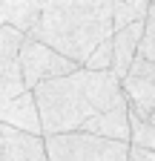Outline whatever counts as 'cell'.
Returning <instances> with one entry per match:
<instances>
[{"label": "cell", "mask_w": 155, "mask_h": 161, "mask_svg": "<svg viewBox=\"0 0 155 161\" xmlns=\"http://www.w3.org/2000/svg\"><path fill=\"white\" fill-rule=\"evenodd\" d=\"M35 101L40 107L46 138L75 135L92 118L129 104L124 80H118L112 72H89V69H78L75 75L40 84L35 89Z\"/></svg>", "instance_id": "6da1fadb"}, {"label": "cell", "mask_w": 155, "mask_h": 161, "mask_svg": "<svg viewBox=\"0 0 155 161\" xmlns=\"http://www.w3.org/2000/svg\"><path fill=\"white\" fill-rule=\"evenodd\" d=\"M115 35V0H46L43 14L32 29V40L52 46L83 69L104 40Z\"/></svg>", "instance_id": "7a4b0ae2"}, {"label": "cell", "mask_w": 155, "mask_h": 161, "mask_svg": "<svg viewBox=\"0 0 155 161\" xmlns=\"http://www.w3.org/2000/svg\"><path fill=\"white\" fill-rule=\"evenodd\" d=\"M49 161H132L129 144L118 141H104L95 135H52L46 138Z\"/></svg>", "instance_id": "3957f363"}, {"label": "cell", "mask_w": 155, "mask_h": 161, "mask_svg": "<svg viewBox=\"0 0 155 161\" xmlns=\"http://www.w3.org/2000/svg\"><path fill=\"white\" fill-rule=\"evenodd\" d=\"M17 60H20V72H23V80H26V89H32V92L40 84H49V80L75 75L78 69H81L75 60L63 58L52 46L40 43V40H32V37H26V43H23Z\"/></svg>", "instance_id": "277c9868"}, {"label": "cell", "mask_w": 155, "mask_h": 161, "mask_svg": "<svg viewBox=\"0 0 155 161\" xmlns=\"http://www.w3.org/2000/svg\"><path fill=\"white\" fill-rule=\"evenodd\" d=\"M124 92L129 101V112L141 121L155 115V64L138 58L129 75L124 78Z\"/></svg>", "instance_id": "5b68a950"}, {"label": "cell", "mask_w": 155, "mask_h": 161, "mask_svg": "<svg viewBox=\"0 0 155 161\" xmlns=\"http://www.w3.org/2000/svg\"><path fill=\"white\" fill-rule=\"evenodd\" d=\"M0 161H49L46 138L0 124Z\"/></svg>", "instance_id": "8992f818"}, {"label": "cell", "mask_w": 155, "mask_h": 161, "mask_svg": "<svg viewBox=\"0 0 155 161\" xmlns=\"http://www.w3.org/2000/svg\"><path fill=\"white\" fill-rule=\"evenodd\" d=\"M81 132L83 135H95V138H104V141L132 144V115H129V104L112 109V112H104L98 118H92Z\"/></svg>", "instance_id": "52a82bcc"}, {"label": "cell", "mask_w": 155, "mask_h": 161, "mask_svg": "<svg viewBox=\"0 0 155 161\" xmlns=\"http://www.w3.org/2000/svg\"><path fill=\"white\" fill-rule=\"evenodd\" d=\"M0 124L14 127V130H20V132L43 135V118H40V107H37V101H35V92L29 89L20 98H14L12 104L0 112Z\"/></svg>", "instance_id": "ba28073f"}, {"label": "cell", "mask_w": 155, "mask_h": 161, "mask_svg": "<svg viewBox=\"0 0 155 161\" xmlns=\"http://www.w3.org/2000/svg\"><path fill=\"white\" fill-rule=\"evenodd\" d=\"M26 89V80L20 72V60L9 58V55H0V112H3L14 98H20Z\"/></svg>", "instance_id": "9c48e42d"}, {"label": "cell", "mask_w": 155, "mask_h": 161, "mask_svg": "<svg viewBox=\"0 0 155 161\" xmlns=\"http://www.w3.org/2000/svg\"><path fill=\"white\" fill-rule=\"evenodd\" d=\"M149 6V0H115V32L135 23H147Z\"/></svg>", "instance_id": "30bf717a"}, {"label": "cell", "mask_w": 155, "mask_h": 161, "mask_svg": "<svg viewBox=\"0 0 155 161\" xmlns=\"http://www.w3.org/2000/svg\"><path fill=\"white\" fill-rule=\"evenodd\" d=\"M112 64H115V43L109 37L92 52V58L83 64V69H89V72H112Z\"/></svg>", "instance_id": "8fae6325"}, {"label": "cell", "mask_w": 155, "mask_h": 161, "mask_svg": "<svg viewBox=\"0 0 155 161\" xmlns=\"http://www.w3.org/2000/svg\"><path fill=\"white\" fill-rule=\"evenodd\" d=\"M129 115H132V112H129ZM129 147L155 153V124H147V121H141V118L132 115V144H129Z\"/></svg>", "instance_id": "7c38bea8"}, {"label": "cell", "mask_w": 155, "mask_h": 161, "mask_svg": "<svg viewBox=\"0 0 155 161\" xmlns=\"http://www.w3.org/2000/svg\"><path fill=\"white\" fill-rule=\"evenodd\" d=\"M138 58L149 60V64H155V0H152V6H149V17H147V23H144V40H141V52Z\"/></svg>", "instance_id": "4fadbf2b"}, {"label": "cell", "mask_w": 155, "mask_h": 161, "mask_svg": "<svg viewBox=\"0 0 155 161\" xmlns=\"http://www.w3.org/2000/svg\"><path fill=\"white\" fill-rule=\"evenodd\" d=\"M129 158H132V161H155V153L138 150V147H129Z\"/></svg>", "instance_id": "5bb4252c"}, {"label": "cell", "mask_w": 155, "mask_h": 161, "mask_svg": "<svg viewBox=\"0 0 155 161\" xmlns=\"http://www.w3.org/2000/svg\"><path fill=\"white\" fill-rule=\"evenodd\" d=\"M9 26V9H6V0H0V29Z\"/></svg>", "instance_id": "9a60e30c"}]
</instances>
